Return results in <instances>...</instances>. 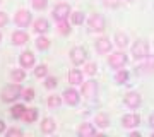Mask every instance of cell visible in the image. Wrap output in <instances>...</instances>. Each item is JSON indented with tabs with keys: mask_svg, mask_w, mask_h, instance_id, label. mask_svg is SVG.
I'll list each match as a JSON object with an SVG mask.
<instances>
[{
	"mask_svg": "<svg viewBox=\"0 0 154 137\" xmlns=\"http://www.w3.org/2000/svg\"><path fill=\"white\" fill-rule=\"evenodd\" d=\"M21 93H22L21 84L16 82V84H9V86H5V88L2 89L0 98H2V101H5V103H12V101H16L21 96Z\"/></svg>",
	"mask_w": 154,
	"mask_h": 137,
	"instance_id": "cell-1",
	"label": "cell"
},
{
	"mask_svg": "<svg viewBox=\"0 0 154 137\" xmlns=\"http://www.w3.org/2000/svg\"><path fill=\"white\" fill-rule=\"evenodd\" d=\"M132 55L135 57V60H142L149 55V45L147 41H144V39H137L132 46Z\"/></svg>",
	"mask_w": 154,
	"mask_h": 137,
	"instance_id": "cell-2",
	"label": "cell"
},
{
	"mask_svg": "<svg viewBox=\"0 0 154 137\" xmlns=\"http://www.w3.org/2000/svg\"><path fill=\"white\" fill-rule=\"evenodd\" d=\"M88 58V50L82 48V46H75V48L70 50V60L75 64V65H81L84 64Z\"/></svg>",
	"mask_w": 154,
	"mask_h": 137,
	"instance_id": "cell-3",
	"label": "cell"
},
{
	"mask_svg": "<svg viewBox=\"0 0 154 137\" xmlns=\"http://www.w3.org/2000/svg\"><path fill=\"white\" fill-rule=\"evenodd\" d=\"M89 31H103L105 29V17L101 14H93L88 21Z\"/></svg>",
	"mask_w": 154,
	"mask_h": 137,
	"instance_id": "cell-4",
	"label": "cell"
},
{
	"mask_svg": "<svg viewBox=\"0 0 154 137\" xmlns=\"http://www.w3.org/2000/svg\"><path fill=\"white\" fill-rule=\"evenodd\" d=\"M108 64H110L113 69H122V67L127 64V55L123 53V51H115V53L110 55Z\"/></svg>",
	"mask_w": 154,
	"mask_h": 137,
	"instance_id": "cell-5",
	"label": "cell"
},
{
	"mask_svg": "<svg viewBox=\"0 0 154 137\" xmlns=\"http://www.w3.org/2000/svg\"><path fill=\"white\" fill-rule=\"evenodd\" d=\"M70 16V7L67 4H58V5L53 9V17L57 21H67V17Z\"/></svg>",
	"mask_w": 154,
	"mask_h": 137,
	"instance_id": "cell-6",
	"label": "cell"
},
{
	"mask_svg": "<svg viewBox=\"0 0 154 137\" xmlns=\"http://www.w3.org/2000/svg\"><path fill=\"white\" fill-rule=\"evenodd\" d=\"M123 101H125L127 106H130V108H137L142 99H140V94H139V93L130 91V93H127L125 96H123Z\"/></svg>",
	"mask_w": 154,
	"mask_h": 137,
	"instance_id": "cell-7",
	"label": "cell"
},
{
	"mask_svg": "<svg viewBox=\"0 0 154 137\" xmlns=\"http://www.w3.org/2000/svg\"><path fill=\"white\" fill-rule=\"evenodd\" d=\"M96 91H98V84H96V81H88L82 84V96H86V98H93V96H96Z\"/></svg>",
	"mask_w": 154,
	"mask_h": 137,
	"instance_id": "cell-8",
	"label": "cell"
},
{
	"mask_svg": "<svg viewBox=\"0 0 154 137\" xmlns=\"http://www.w3.org/2000/svg\"><path fill=\"white\" fill-rule=\"evenodd\" d=\"M139 123H140V117H139V115H134V113H130V115H123V117H122V125L127 127V129L137 127Z\"/></svg>",
	"mask_w": 154,
	"mask_h": 137,
	"instance_id": "cell-9",
	"label": "cell"
},
{
	"mask_svg": "<svg viewBox=\"0 0 154 137\" xmlns=\"http://www.w3.org/2000/svg\"><path fill=\"white\" fill-rule=\"evenodd\" d=\"M62 96H63V101H65L67 104H70V106L79 103V93H77L75 89H65Z\"/></svg>",
	"mask_w": 154,
	"mask_h": 137,
	"instance_id": "cell-10",
	"label": "cell"
},
{
	"mask_svg": "<svg viewBox=\"0 0 154 137\" xmlns=\"http://www.w3.org/2000/svg\"><path fill=\"white\" fill-rule=\"evenodd\" d=\"M19 62H21V65L24 67V69H31V67L34 65V55L33 51H22L21 57H19Z\"/></svg>",
	"mask_w": 154,
	"mask_h": 137,
	"instance_id": "cell-11",
	"label": "cell"
},
{
	"mask_svg": "<svg viewBox=\"0 0 154 137\" xmlns=\"http://www.w3.org/2000/svg\"><path fill=\"white\" fill-rule=\"evenodd\" d=\"M16 22H17V26L26 27L29 22H31V14H29L28 11H19L16 14Z\"/></svg>",
	"mask_w": 154,
	"mask_h": 137,
	"instance_id": "cell-12",
	"label": "cell"
},
{
	"mask_svg": "<svg viewBox=\"0 0 154 137\" xmlns=\"http://www.w3.org/2000/svg\"><path fill=\"white\" fill-rule=\"evenodd\" d=\"M79 135L81 137H93L94 134H96V129H94L91 123H82V125L79 127Z\"/></svg>",
	"mask_w": 154,
	"mask_h": 137,
	"instance_id": "cell-13",
	"label": "cell"
},
{
	"mask_svg": "<svg viewBox=\"0 0 154 137\" xmlns=\"http://www.w3.org/2000/svg\"><path fill=\"white\" fill-rule=\"evenodd\" d=\"M96 48L101 53H106V51L111 50V41L108 38H99V39H96Z\"/></svg>",
	"mask_w": 154,
	"mask_h": 137,
	"instance_id": "cell-14",
	"label": "cell"
},
{
	"mask_svg": "<svg viewBox=\"0 0 154 137\" xmlns=\"http://www.w3.org/2000/svg\"><path fill=\"white\" fill-rule=\"evenodd\" d=\"M55 129H57V123L53 118H45L41 122V132H45V134H51V132H55Z\"/></svg>",
	"mask_w": 154,
	"mask_h": 137,
	"instance_id": "cell-15",
	"label": "cell"
},
{
	"mask_svg": "<svg viewBox=\"0 0 154 137\" xmlns=\"http://www.w3.org/2000/svg\"><path fill=\"white\" fill-rule=\"evenodd\" d=\"M48 27H50L48 21L43 19V17H39V19L34 21V31H36V33H46V31H48Z\"/></svg>",
	"mask_w": 154,
	"mask_h": 137,
	"instance_id": "cell-16",
	"label": "cell"
},
{
	"mask_svg": "<svg viewBox=\"0 0 154 137\" xmlns=\"http://www.w3.org/2000/svg\"><path fill=\"white\" fill-rule=\"evenodd\" d=\"M28 39H29V36L24 31H16V33L12 34V43L14 45H24Z\"/></svg>",
	"mask_w": 154,
	"mask_h": 137,
	"instance_id": "cell-17",
	"label": "cell"
},
{
	"mask_svg": "<svg viewBox=\"0 0 154 137\" xmlns=\"http://www.w3.org/2000/svg\"><path fill=\"white\" fill-rule=\"evenodd\" d=\"M69 82L70 84H82V72L74 69V70L69 72Z\"/></svg>",
	"mask_w": 154,
	"mask_h": 137,
	"instance_id": "cell-18",
	"label": "cell"
},
{
	"mask_svg": "<svg viewBox=\"0 0 154 137\" xmlns=\"http://www.w3.org/2000/svg\"><path fill=\"white\" fill-rule=\"evenodd\" d=\"M96 125L101 127V129H106V127L110 125V117L106 115V113H98L96 115Z\"/></svg>",
	"mask_w": 154,
	"mask_h": 137,
	"instance_id": "cell-19",
	"label": "cell"
},
{
	"mask_svg": "<svg viewBox=\"0 0 154 137\" xmlns=\"http://www.w3.org/2000/svg\"><path fill=\"white\" fill-rule=\"evenodd\" d=\"M22 118L28 122V123H31V122H34L36 118H38V110L36 108H29L24 111V115H22Z\"/></svg>",
	"mask_w": 154,
	"mask_h": 137,
	"instance_id": "cell-20",
	"label": "cell"
},
{
	"mask_svg": "<svg viewBox=\"0 0 154 137\" xmlns=\"http://www.w3.org/2000/svg\"><path fill=\"white\" fill-rule=\"evenodd\" d=\"M24 111H26V108H24L22 104H16V106L12 108L11 115L14 117V118H22V115H24Z\"/></svg>",
	"mask_w": 154,
	"mask_h": 137,
	"instance_id": "cell-21",
	"label": "cell"
},
{
	"mask_svg": "<svg viewBox=\"0 0 154 137\" xmlns=\"http://www.w3.org/2000/svg\"><path fill=\"white\" fill-rule=\"evenodd\" d=\"M36 46H38L39 50H46L50 46V39L45 38V36H39V38L36 39Z\"/></svg>",
	"mask_w": 154,
	"mask_h": 137,
	"instance_id": "cell-22",
	"label": "cell"
},
{
	"mask_svg": "<svg viewBox=\"0 0 154 137\" xmlns=\"http://www.w3.org/2000/svg\"><path fill=\"white\" fill-rule=\"evenodd\" d=\"M127 79H128V72L127 70H118L115 81L118 82V84H123V82H127Z\"/></svg>",
	"mask_w": 154,
	"mask_h": 137,
	"instance_id": "cell-23",
	"label": "cell"
},
{
	"mask_svg": "<svg viewBox=\"0 0 154 137\" xmlns=\"http://www.w3.org/2000/svg\"><path fill=\"white\" fill-rule=\"evenodd\" d=\"M115 41H116V45H118V46H127V36L123 33H116L115 34Z\"/></svg>",
	"mask_w": 154,
	"mask_h": 137,
	"instance_id": "cell-24",
	"label": "cell"
},
{
	"mask_svg": "<svg viewBox=\"0 0 154 137\" xmlns=\"http://www.w3.org/2000/svg\"><path fill=\"white\" fill-rule=\"evenodd\" d=\"M60 103H62L60 96H50L48 98V106L50 108H57V106H60Z\"/></svg>",
	"mask_w": 154,
	"mask_h": 137,
	"instance_id": "cell-25",
	"label": "cell"
},
{
	"mask_svg": "<svg viewBox=\"0 0 154 137\" xmlns=\"http://www.w3.org/2000/svg\"><path fill=\"white\" fill-rule=\"evenodd\" d=\"M70 16H72V22H74V24H82V21H84L82 12H72Z\"/></svg>",
	"mask_w": 154,
	"mask_h": 137,
	"instance_id": "cell-26",
	"label": "cell"
},
{
	"mask_svg": "<svg viewBox=\"0 0 154 137\" xmlns=\"http://www.w3.org/2000/svg\"><path fill=\"white\" fill-rule=\"evenodd\" d=\"M58 31H60L62 34H69L70 33V26H69V22L60 21V24H58Z\"/></svg>",
	"mask_w": 154,
	"mask_h": 137,
	"instance_id": "cell-27",
	"label": "cell"
},
{
	"mask_svg": "<svg viewBox=\"0 0 154 137\" xmlns=\"http://www.w3.org/2000/svg\"><path fill=\"white\" fill-rule=\"evenodd\" d=\"M24 77H26V74H24L22 70H14V72H12V81H14V82L24 81Z\"/></svg>",
	"mask_w": 154,
	"mask_h": 137,
	"instance_id": "cell-28",
	"label": "cell"
},
{
	"mask_svg": "<svg viewBox=\"0 0 154 137\" xmlns=\"http://www.w3.org/2000/svg\"><path fill=\"white\" fill-rule=\"evenodd\" d=\"M46 70H48L46 65H39L38 69H34V76H36V77H45V76H46Z\"/></svg>",
	"mask_w": 154,
	"mask_h": 137,
	"instance_id": "cell-29",
	"label": "cell"
},
{
	"mask_svg": "<svg viewBox=\"0 0 154 137\" xmlns=\"http://www.w3.org/2000/svg\"><path fill=\"white\" fill-rule=\"evenodd\" d=\"M57 84H58V81H57V77H48V79H46V82H45V86H46L48 89L57 88Z\"/></svg>",
	"mask_w": 154,
	"mask_h": 137,
	"instance_id": "cell-30",
	"label": "cell"
},
{
	"mask_svg": "<svg viewBox=\"0 0 154 137\" xmlns=\"http://www.w3.org/2000/svg\"><path fill=\"white\" fill-rule=\"evenodd\" d=\"M46 4H48V0H33V7H34V9H38V11L45 9Z\"/></svg>",
	"mask_w": 154,
	"mask_h": 137,
	"instance_id": "cell-31",
	"label": "cell"
},
{
	"mask_svg": "<svg viewBox=\"0 0 154 137\" xmlns=\"http://www.w3.org/2000/svg\"><path fill=\"white\" fill-rule=\"evenodd\" d=\"M22 94H24L22 98H24V99H28V101H31V99L34 98V91H33L31 88H29V89H24V93H22Z\"/></svg>",
	"mask_w": 154,
	"mask_h": 137,
	"instance_id": "cell-32",
	"label": "cell"
},
{
	"mask_svg": "<svg viewBox=\"0 0 154 137\" xmlns=\"http://www.w3.org/2000/svg\"><path fill=\"white\" fill-rule=\"evenodd\" d=\"M96 64H88L86 65V74H89V76H93V74H96Z\"/></svg>",
	"mask_w": 154,
	"mask_h": 137,
	"instance_id": "cell-33",
	"label": "cell"
},
{
	"mask_svg": "<svg viewBox=\"0 0 154 137\" xmlns=\"http://www.w3.org/2000/svg\"><path fill=\"white\" fill-rule=\"evenodd\" d=\"M7 135H9V137L22 135V130H21V129H14V127H12V129H9V130H7Z\"/></svg>",
	"mask_w": 154,
	"mask_h": 137,
	"instance_id": "cell-34",
	"label": "cell"
},
{
	"mask_svg": "<svg viewBox=\"0 0 154 137\" xmlns=\"http://www.w3.org/2000/svg\"><path fill=\"white\" fill-rule=\"evenodd\" d=\"M106 7H118L122 4V0H103Z\"/></svg>",
	"mask_w": 154,
	"mask_h": 137,
	"instance_id": "cell-35",
	"label": "cell"
},
{
	"mask_svg": "<svg viewBox=\"0 0 154 137\" xmlns=\"http://www.w3.org/2000/svg\"><path fill=\"white\" fill-rule=\"evenodd\" d=\"M7 21H9L7 14H5V12H0V27H4V26H5Z\"/></svg>",
	"mask_w": 154,
	"mask_h": 137,
	"instance_id": "cell-36",
	"label": "cell"
},
{
	"mask_svg": "<svg viewBox=\"0 0 154 137\" xmlns=\"http://www.w3.org/2000/svg\"><path fill=\"white\" fill-rule=\"evenodd\" d=\"M142 69H146V72H154V58H152V60H149Z\"/></svg>",
	"mask_w": 154,
	"mask_h": 137,
	"instance_id": "cell-37",
	"label": "cell"
},
{
	"mask_svg": "<svg viewBox=\"0 0 154 137\" xmlns=\"http://www.w3.org/2000/svg\"><path fill=\"white\" fill-rule=\"evenodd\" d=\"M2 132H5V123H4V120H0V134Z\"/></svg>",
	"mask_w": 154,
	"mask_h": 137,
	"instance_id": "cell-38",
	"label": "cell"
},
{
	"mask_svg": "<svg viewBox=\"0 0 154 137\" xmlns=\"http://www.w3.org/2000/svg\"><path fill=\"white\" fill-rule=\"evenodd\" d=\"M149 125H151V127L154 129V113H152L151 117H149Z\"/></svg>",
	"mask_w": 154,
	"mask_h": 137,
	"instance_id": "cell-39",
	"label": "cell"
},
{
	"mask_svg": "<svg viewBox=\"0 0 154 137\" xmlns=\"http://www.w3.org/2000/svg\"><path fill=\"white\" fill-rule=\"evenodd\" d=\"M0 39H2V34H0Z\"/></svg>",
	"mask_w": 154,
	"mask_h": 137,
	"instance_id": "cell-40",
	"label": "cell"
},
{
	"mask_svg": "<svg viewBox=\"0 0 154 137\" xmlns=\"http://www.w3.org/2000/svg\"><path fill=\"white\" fill-rule=\"evenodd\" d=\"M0 2H2V0H0Z\"/></svg>",
	"mask_w": 154,
	"mask_h": 137,
	"instance_id": "cell-41",
	"label": "cell"
}]
</instances>
